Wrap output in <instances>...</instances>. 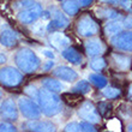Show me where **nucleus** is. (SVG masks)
Wrapping results in <instances>:
<instances>
[{"label":"nucleus","mask_w":132,"mask_h":132,"mask_svg":"<svg viewBox=\"0 0 132 132\" xmlns=\"http://www.w3.org/2000/svg\"><path fill=\"white\" fill-rule=\"evenodd\" d=\"M32 100L36 101L41 113L46 117H54L61 112V98L56 93L48 90V89H37L36 95Z\"/></svg>","instance_id":"obj_1"},{"label":"nucleus","mask_w":132,"mask_h":132,"mask_svg":"<svg viewBox=\"0 0 132 132\" xmlns=\"http://www.w3.org/2000/svg\"><path fill=\"white\" fill-rule=\"evenodd\" d=\"M14 63L19 71L24 73H34L41 67V60L36 53L28 47H23L16 53Z\"/></svg>","instance_id":"obj_2"},{"label":"nucleus","mask_w":132,"mask_h":132,"mask_svg":"<svg viewBox=\"0 0 132 132\" xmlns=\"http://www.w3.org/2000/svg\"><path fill=\"white\" fill-rule=\"evenodd\" d=\"M17 107L18 112H21V114L28 120L40 119V117L42 115L41 109L38 107V104L36 103V101L28 96H21L18 98Z\"/></svg>","instance_id":"obj_3"},{"label":"nucleus","mask_w":132,"mask_h":132,"mask_svg":"<svg viewBox=\"0 0 132 132\" xmlns=\"http://www.w3.org/2000/svg\"><path fill=\"white\" fill-rule=\"evenodd\" d=\"M23 80V75L18 69L12 66H5L0 69V83L4 87L13 88L17 87Z\"/></svg>","instance_id":"obj_4"},{"label":"nucleus","mask_w":132,"mask_h":132,"mask_svg":"<svg viewBox=\"0 0 132 132\" xmlns=\"http://www.w3.org/2000/svg\"><path fill=\"white\" fill-rule=\"evenodd\" d=\"M76 31L82 37H93L98 32V25L91 16L84 14L77 22Z\"/></svg>","instance_id":"obj_5"},{"label":"nucleus","mask_w":132,"mask_h":132,"mask_svg":"<svg viewBox=\"0 0 132 132\" xmlns=\"http://www.w3.org/2000/svg\"><path fill=\"white\" fill-rule=\"evenodd\" d=\"M49 12H51V19H49V22L47 23V27H46L48 32L61 30V29H65L66 27H69V18L66 17L59 9L52 7Z\"/></svg>","instance_id":"obj_6"},{"label":"nucleus","mask_w":132,"mask_h":132,"mask_svg":"<svg viewBox=\"0 0 132 132\" xmlns=\"http://www.w3.org/2000/svg\"><path fill=\"white\" fill-rule=\"evenodd\" d=\"M78 114L84 121L91 122V124H98L101 121V117L97 108L90 101H84L83 103H80Z\"/></svg>","instance_id":"obj_7"},{"label":"nucleus","mask_w":132,"mask_h":132,"mask_svg":"<svg viewBox=\"0 0 132 132\" xmlns=\"http://www.w3.org/2000/svg\"><path fill=\"white\" fill-rule=\"evenodd\" d=\"M42 11V5L38 3H35L32 6L23 9L18 12L17 14V19L23 24H31L35 21H37L40 16H41Z\"/></svg>","instance_id":"obj_8"},{"label":"nucleus","mask_w":132,"mask_h":132,"mask_svg":"<svg viewBox=\"0 0 132 132\" xmlns=\"http://www.w3.org/2000/svg\"><path fill=\"white\" fill-rule=\"evenodd\" d=\"M111 43L115 48L125 52H131L132 49V34L131 31H119L112 36Z\"/></svg>","instance_id":"obj_9"},{"label":"nucleus","mask_w":132,"mask_h":132,"mask_svg":"<svg viewBox=\"0 0 132 132\" xmlns=\"http://www.w3.org/2000/svg\"><path fill=\"white\" fill-rule=\"evenodd\" d=\"M0 115L1 118L9 121L18 120V107L17 103L12 98H5L0 106Z\"/></svg>","instance_id":"obj_10"},{"label":"nucleus","mask_w":132,"mask_h":132,"mask_svg":"<svg viewBox=\"0 0 132 132\" xmlns=\"http://www.w3.org/2000/svg\"><path fill=\"white\" fill-rule=\"evenodd\" d=\"M24 127L27 130H29V131H36V132H54L56 130L55 125L52 121L38 120V119L28 120V122L24 124Z\"/></svg>","instance_id":"obj_11"},{"label":"nucleus","mask_w":132,"mask_h":132,"mask_svg":"<svg viewBox=\"0 0 132 132\" xmlns=\"http://www.w3.org/2000/svg\"><path fill=\"white\" fill-rule=\"evenodd\" d=\"M53 76L56 77L58 79L64 80V82H67V83H73L78 79V73L75 71L73 69L69 67V66L65 65H60L58 67L53 70Z\"/></svg>","instance_id":"obj_12"},{"label":"nucleus","mask_w":132,"mask_h":132,"mask_svg":"<svg viewBox=\"0 0 132 132\" xmlns=\"http://www.w3.org/2000/svg\"><path fill=\"white\" fill-rule=\"evenodd\" d=\"M48 40H49V43L55 49H58V51H63L66 47H69L70 43H71V40L64 32H60L58 30L51 32L48 36Z\"/></svg>","instance_id":"obj_13"},{"label":"nucleus","mask_w":132,"mask_h":132,"mask_svg":"<svg viewBox=\"0 0 132 132\" xmlns=\"http://www.w3.org/2000/svg\"><path fill=\"white\" fill-rule=\"evenodd\" d=\"M85 52L89 56L94 58V56H100L104 52V46L101 40L98 38H91L89 41L85 42Z\"/></svg>","instance_id":"obj_14"},{"label":"nucleus","mask_w":132,"mask_h":132,"mask_svg":"<svg viewBox=\"0 0 132 132\" xmlns=\"http://www.w3.org/2000/svg\"><path fill=\"white\" fill-rule=\"evenodd\" d=\"M18 43V35L12 29H5L0 34V45L6 48H13Z\"/></svg>","instance_id":"obj_15"},{"label":"nucleus","mask_w":132,"mask_h":132,"mask_svg":"<svg viewBox=\"0 0 132 132\" xmlns=\"http://www.w3.org/2000/svg\"><path fill=\"white\" fill-rule=\"evenodd\" d=\"M61 55H63L64 59L67 60L69 63L73 64V65H80L83 63V55L76 48L70 47V46L61 51Z\"/></svg>","instance_id":"obj_16"},{"label":"nucleus","mask_w":132,"mask_h":132,"mask_svg":"<svg viewBox=\"0 0 132 132\" xmlns=\"http://www.w3.org/2000/svg\"><path fill=\"white\" fill-rule=\"evenodd\" d=\"M41 83L43 85V88L53 91V93H60V91L65 90V85L55 78H51V77L49 78H43Z\"/></svg>","instance_id":"obj_17"},{"label":"nucleus","mask_w":132,"mask_h":132,"mask_svg":"<svg viewBox=\"0 0 132 132\" xmlns=\"http://www.w3.org/2000/svg\"><path fill=\"white\" fill-rule=\"evenodd\" d=\"M112 58H113V61L118 69L122 70V71H126L127 69H130V65H131V59H130L127 55H124V54H119V53H113L112 54Z\"/></svg>","instance_id":"obj_18"},{"label":"nucleus","mask_w":132,"mask_h":132,"mask_svg":"<svg viewBox=\"0 0 132 132\" xmlns=\"http://www.w3.org/2000/svg\"><path fill=\"white\" fill-rule=\"evenodd\" d=\"M61 100L65 101L66 103L69 104V106H71V107H76V106H78V104L82 103V95L78 94V93H75V91H71V93H65V94H63V96H61Z\"/></svg>","instance_id":"obj_19"},{"label":"nucleus","mask_w":132,"mask_h":132,"mask_svg":"<svg viewBox=\"0 0 132 132\" xmlns=\"http://www.w3.org/2000/svg\"><path fill=\"white\" fill-rule=\"evenodd\" d=\"M64 12L69 16H76L79 10V4L77 3L76 0H63L61 4Z\"/></svg>","instance_id":"obj_20"},{"label":"nucleus","mask_w":132,"mask_h":132,"mask_svg":"<svg viewBox=\"0 0 132 132\" xmlns=\"http://www.w3.org/2000/svg\"><path fill=\"white\" fill-rule=\"evenodd\" d=\"M121 30H122V24L120 22L115 21V19L108 21V23H106V25H104V32H106L107 36H113V35L118 34Z\"/></svg>","instance_id":"obj_21"},{"label":"nucleus","mask_w":132,"mask_h":132,"mask_svg":"<svg viewBox=\"0 0 132 132\" xmlns=\"http://www.w3.org/2000/svg\"><path fill=\"white\" fill-rule=\"evenodd\" d=\"M89 80L94 84L95 87H97L98 89L104 88L108 83L107 78L104 76H102V75H100V73H90L89 75Z\"/></svg>","instance_id":"obj_22"},{"label":"nucleus","mask_w":132,"mask_h":132,"mask_svg":"<svg viewBox=\"0 0 132 132\" xmlns=\"http://www.w3.org/2000/svg\"><path fill=\"white\" fill-rule=\"evenodd\" d=\"M72 91H75V93H78V94L80 95H85V94H89L91 91V85L90 83L88 82V80H78L77 82V84L73 87Z\"/></svg>","instance_id":"obj_23"},{"label":"nucleus","mask_w":132,"mask_h":132,"mask_svg":"<svg viewBox=\"0 0 132 132\" xmlns=\"http://www.w3.org/2000/svg\"><path fill=\"white\" fill-rule=\"evenodd\" d=\"M97 14L102 18H106L108 21H112V19H117L119 18V12L114 9H100L97 10Z\"/></svg>","instance_id":"obj_24"},{"label":"nucleus","mask_w":132,"mask_h":132,"mask_svg":"<svg viewBox=\"0 0 132 132\" xmlns=\"http://www.w3.org/2000/svg\"><path fill=\"white\" fill-rule=\"evenodd\" d=\"M31 31L34 32L35 35H38V36H43V35L47 32V23H45V21L42 22H36L31 23Z\"/></svg>","instance_id":"obj_25"},{"label":"nucleus","mask_w":132,"mask_h":132,"mask_svg":"<svg viewBox=\"0 0 132 132\" xmlns=\"http://www.w3.org/2000/svg\"><path fill=\"white\" fill-rule=\"evenodd\" d=\"M103 90H102V95H103L108 100H113V98H117L120 95V90H119L118 88H114V87H106L102 88Z\"/></svg>","instance_id":"obj_26"},{"label":"nucleus","mask_w":132,"mask_h":132,"mask_svg":"<svg viewBox=\"0 0 132 132\" xmlns=\"http://www.w3.org/2000/svg\"><path fill=\"white\" fill-rule=\"evenodd\" d=\"M107 66V63L103 58H100V56H94V59L90 61V67L94 71H102Z\"/></svg>","instance_id":"obj_27"},{"label":"nucleus","mask_w":132,"mask_h":132,"mask_svg":"<svg viewBox=\"0 0 132 132\" xmlns=\"http://www.w3.org/2000/svg\"><path fill=\"white\" fill-rule=\"evenodd\" d=\"M103 4H111V5H115V6H122L126 10H129L131 6V1L130 0H100Z\"/></svg>","instance_id":"obj_28"},{"label":"nucleus","mask_w":132,"mask_h":132,"mask_svg":"<svg viewBox=\"0 0 132 132\" xmlns=\"http://www.w3.org/2000/svg\"><path fill=\"white\" fill-rule=\"evenodd\" d=\"M79 127H80V131H84V132H95V131H96L94 124L88 122V121L79 122Z\"/></svg>","instance_id":"obj_29"},{"label":"nucleus","mask_w":132,"mask_h":132,"mask_svg":"<svg viewBox=\"0 0 132 132\" xmlns=\"http://www.w3.org/2000/svg\"><path fill=\"white\" fill-rule=\"evenodd\" d=\"M64 131L66 132H79L80 131V127H79V122L77 121H72V122H69L67 125L64 127Z\"/></svg>","instance_id":"obj_30"},{"label":"nucleus","mask_w":132,"mask_h":132,"mask_svg":"<svg viewBox=\"0 0 132 132\" xmlns=\"http://www.w3.org/2000/svg\"><path fill=\"white\" fill-rule=\"evenodd\" d=\"M17 131L16 126H13L12 124H9V122H0V132H14Z\"/></svg>","instance_id":"obj_31"},{"label":"nucleus","mask_w":132,"mask_h":132,"mask_svg":"<svg viewBox=\"0 0 132 132\" xmlns=\"http://www.w3.org/2000/svg\"><path fill=\"white\" fill-rule=\"evenodd\" d=\"M34 4H35L34 0H21V1H18V3H17V5H16V6H17L18 9L23 10V9H27V7L32 6Z\"/></svg>","instance_id":"obj_32"},{"label":"nucleus","mask_w":132,"mask_h":132,"mask_svg":"<svg viewBox=\"0 0 132 132\" xmlns=\"http://www.w3.org/2000/svg\"><path fill=\"white\" fill-rule=\"evenodd\" d=\"M107 108H109V104L106 103V102H101V103H98V109L97 111H100L101 114H107Z\"/></svg>","instance_id":"obj_33"},{"label":"nucleus","mask_w":132,"mask_h":132,"mask_svg":"<svg viewBox=\"0 0 132 132\" xmlns=\"http://www.w3.org/2000/svg\"><path fill=\"white\" fill-rule=\"evenodd\" d=\"M53 67H54V61H53L52 59L42 65V69H43V71H46V72H47V71H51Z\"/></svg>","instance_id":"obj_34"},{"label":"nucleus","mask_w":132,"mask_h":132,"mask_svg":"<svg viewBox=\"0 0 132 132\" xmlns=\"http://www.w3.org/2000/svg\"><path fill=\"white\" fill-rule=\"evenodd\" d=\"M42 54L45 56H47L48 59H54V53L51 49H42Z\"/></svg>","instance_id":"obj_35"},{"label":"nucleus","mask_w":132,"mask_h":132,"mask_svg":"<svg viewBox=\"0 0 132 132\" xmlns=\"http://www.w3.org/2000/svg\"><path fill=\"white\" fill-rule=\"evenodd\" d=\"M94 3V0H78V4L80 6H89Z\"/></svg>","instance_id":"obj_36"},{"label":"nucleus","mask_w":132,"mask_h":132,"mask_svg":"<svg viewBox=\"0 0 132 132\" xmlns=\"http://www.w3.org/2000/svg\"><path fill=\"white\" fill-rule=\"evenodd\" d=\"M122 27H125V28H131V16H127L125 19V23Z\"/></svg>","instance_id":"obj_37"},{"label":"nucleus","mask_w":132,"mask_h":132,"mask_svg":"<svg viewBox=\"0 0 132 132\" xmlns=\"http://www.w3.org/2000/svg\"><path fill=\"white\" fill-rule=\"evenodd\" d=\"M7 61V58L5 54H3V53H0V64H5Z\"/></svg>","instance_id":"obj_38"},{"label":"nucleus","mask_w":132,"mask_h":132,"mask_svg":"<svg viewBox=\"0 0 132 132\" xmlns=\"http://www.w3.org/2000/svg\"><path fill=\"white\" fill-rule=\"evenodd\" d=\"M1 97H3V90L0 89V100H1Z\"/></svg>","instance_id":"obj_39"},{"label":"nucleus","mask_w":132,"mask_h":132,"mask_svg":"<svg viewBox=\"0 0 132 132\" xmlns=\"http://www.w3.org/2000/svg\"><path fill=\"white\" fill-rule=\"evenodd\" d=\"M58 1H63V0H58Z\"/></svg>","instance_id":"obj_40"}]
</instances>
